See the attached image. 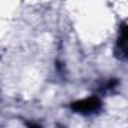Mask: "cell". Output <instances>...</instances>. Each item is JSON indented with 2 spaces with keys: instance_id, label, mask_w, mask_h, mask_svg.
I'll use <instances>...</instances> for the list:
<instances>
[{
  "instance_id": "obj_2",
  "label": "cell",
  "mask_w": 128,
  "mask_h": 128,
  "mask_svg": "<svg viewBox=\"0 0 128 128\" xmlns=\"http://www.w3.org/2000/svg\"><path fill=\"white\" fill-rule=\"evenodd\" d=\"M118 52L122 57H128V27H125L118 40Z\"/></svg>"
},
{
  "instance_id": "obj_1",
  "label": "cell",
  "mask_w": 128,
  "mask_h": 128,
  "mask_svg": "<svg viewBox=\"0 0 128 128\" xmlns=\"http://www.w3.org/2000/svg\"><path fill=\"white\" fill-rule=\"evenodd\" d=\"M72 107H73V110H76L79 113H91V112H96L100 107V100L97 97L85 98V100H80L78 103H73Z\"/></svg>"
}]
</instances>
